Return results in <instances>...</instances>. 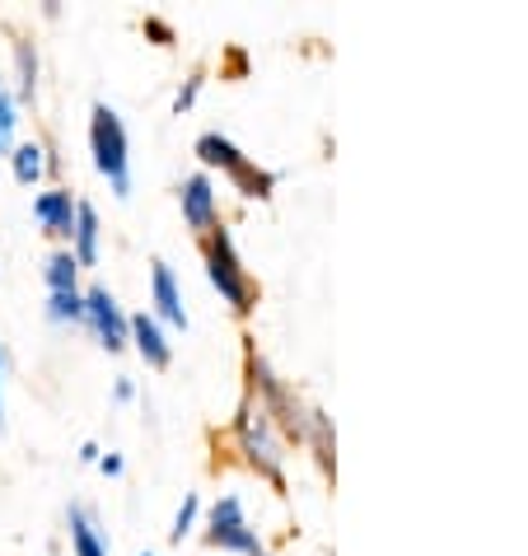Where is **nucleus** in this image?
Returning <instances> with one entry per match:
<instances>
[{
  "label": "nucleus",
  "instance_id": "f257e3e1",
  "mask_svg": "<svg viewBox=\"0 0 528 556\" xmlns=\"http://www.w3.org/2000/svg\"><path fill=\"white\" fill-rule=\"evenodd\" d=\"M89 150H95V168L113 182L117 197H131V160H127V127L108 103H95L89 117Z\"/></svg>",
  "mask_w": 528,
  "mask_h": 556
},
{
  "label": "nucleus",
  "instance_id": "f03ea898",
  "mask_svg": "<svg viewBox=\"0 0 528 556\" xmlns=\"http://www.w3.org/2000/svg\"><path fill=\"white\" fill-rule=\"evenodd\" d=\"M206 276H211V286L229 300L235 314H248V308H253V281H248L243 262L235 253L229 229H211V235H206Z\"/></svg>",
  "mask_w": 528,
  "mask_h": 556
},
{
  "label": "nucleus",
  "instance_id": "7ed1b4c3",
  "mask_svg": "<svg viewBox=\"0 0 528 556\" xmlns=\"http://www.w3.org/2000/svg\"><path fill=\"white\" fill-rule=\"evenodd\" d=\"M197 154H201V164H211V168H225L229 178L243 188V197H267L276 188V174H262V168H253L243 160V150L235 141H225L221 131H206L197 141Z\"/></svg>",
  "mask_w": 528,
  "mask_h": 556
},
{
  "label": "nucleus",
  "instance_id": "20e7f679",
  "mask_svg": "<svg viewBox=\"0 0 528 556\" xmlns=\"http://www.w3.org/2000/svg\"><path fill=\"white\" fill-rule=\"evenodd\" d=\"M239 435H243V450L253 458L257 472H267L272 482H281V444L272 435V421H267V407L262 403H248L239 416Z\"/></svg>",
  "mask_w": 528,
  "mask_h": 556
},
{
  "label": "nucleus",
  "instance_id": "39448f33",
  "mask_svg": "<svg viewBox=\"0 0 528 556\" xmlns=\"http://www.w3.org/2000/svg\"><path fill=\"white\" fill-rule=\"evenodd\" d=\"M85 323L95 328V337L108 346V351H122L131 342V318L117 308V300L108 295L103 286H95V290H85Z\"/></svg>",
  "mask_w": 528,
  "mask_h": 556
},
{
  "label": "nucleus",
  "instance_id": "423d86ee",
  "mask_svg": "<svg viewBox=\"0 0 528 556\" xmlns=\"http://www.w3.org/2000/svg\"><path fill=\"white\" fill-rule=\"evenodd\" d=\"M211 543L215 547H229V552H248V556H257L262 547H257V533L248 529V519H243V505H239V496H221L215 501V509H211Z\"/></svg>",
  "mask_w": 528,
  "mask_h": 556
},
{
  "label": "nucleus",
  "instance_id": "0eeeda50",
  "mask_svg": "<svg viewBox=\"0 0 528 556\" xmlns=\"http://www.w3.org/2000/svg\"><path fill=\"white\" fill-rule=\"evenodd\" d=\"M150 290H154V308H160L164 323H174V328H188V308H183V290L174 281V267H168L164 257L150 262Z\"/></svg>",
  "mask_w": 528,
  "mask_h": 556
},
{
  "label": "nucleus",
  "instance_id": "6e6552de",
  "mask_svg": "<svg viewBox=\"0 0 528 556\" xmlns=\"http://www.w3.org/2000/svg\"><path fill=\"white\" fill-rule=\"evenodd\" d=\"M178 202H183V220H188L192 229H201V235H211L215 229V188H211V178L192 174L188 182H183Z\"/></svg>",
  "mask_w": 528,
  "mask_h": 556
},
{
  "label": "nucleus",
  "instance_id": "1a4fd4ad",
  "mask_svg": "<svg viewBox=\"0 0 528 556\" xmlns=\"http://www.w3.org/2000/svg\"><path fill=\"white\" fill-rule=\"evenodd\" d=\"M34 220L48 229V235L56 239H71L75 235V197L66 188H52V192H42L38 202H34Z\"/></svg>",
  "mask_w": 528,
  "mask_h": 556
},
{
  "label": "nucleus",
  "instance_id": "9d476101",
  "mask_svg": "<svg viewBox=\"0 0 528 556\" xmlns=\"http://www.w3.org/2000/svg\"><path fill=\"white\" fill-rule=\"evenodd\" d=\"M131 342H136V351L146 355V365H154V369H164L168 361H174V346H168L160 318H150V314H136L131 318Z\"/></svg>",
  "mask_w": 528,
  "mask_h": 556
},
{
  "label": "nucleus",
  "instance_id": "9b49d317",
  "mask_svg": "<svg viewBox=\"0 0 528 556\" xmlns=\"http://www.w3.org/2000/svg\"><path fill=\"white\" fill-rule=\"evenodd\" d=\"M71 257L80 267H95L99 262V211L89 202H75V235H71Z\"/></svg>",
  "mask_w": 528,
  "mask_h": 556
},
{
  "label": "nucleus",
  "instance_id": "f8f14e48",
  "mask_svg": "<svg viewBox=\"0 0 528 556\" xmlns=\"http://www.w3.org/2000/svg\"><path fill=\"white\" fill-rule=\"evenodd\" d=\"M71 547L75 556H108V543H103V533L95 529V519H89V509L80 505H71Z\"/></svg>",
  "mask_w": 528,
  "mask_h": 556
},
{
  "label": "nucleus",
  "instance_id": "ddd939ff",
  "mask_svg": "<svg viewBox=\"0 0 528 556\" xmlns=\"http://www.w3.org/2000/svg\"><path fill=\"white\" fill-rule=\"evenodd\" d=\"M10 168H14V178H20V182H38L42 168H48V150H42L38 141L14 146V150H10Z\"/></svg>",
  "mask_w": 528,
  "mask_h": 556
},
{
  "label": "nucleus",
  "instance_id": "4468645a",
  "mask_svg": "<svg viewBox=\"0 0 528 556\" xmlns=\"http://www.w3.org/2000/svg\"><path fill=\"white\" fill-rule=\"evenodd\" d=\"M48 286H52V295H61V290H80V262L71 257V249H61L48 257Z\"/></svg>",
  "mask_w": 528,
  "mask_h": 556
},
{
  "label": "nucleus",
  "instance_id": "2eb2a0df",
  "mask_svg": "<svg viewBox=\"0 0 528 556\" xmlns=\"http://www.w3.org/2000/svg\"><path fill=\"white\" fill-rule=\"evenodd\" d=\"M14 61H20V99L34 103V94H38V52H34V42H14Z\"/></svg>",
  "mask_w": 528,
  "mask_h": 556
},
{
  "label": "nucleus",
  "instance_id": "dca6fc26",
  "mask_svg": "<svg viewBox=\"0 0 528 556\" xmlns=\"http://www.w3.org/2000/svg\"><path fill=\"white\" fill-rule=\"evenodd\" d=\"M48 318L52 323H85V290H61V295H52Z\"/></svg>",
  "mask_w": 528,
  "mask_h": 556
},
{
  "label": "nucleus",
  "instance_id": "f3484780",
  "mask_svg": "<svg viewBox=\"0 0 528 556\" xmlns=\"http://www.w3.org/2000/svg\"><path fill=\"white\" fill-rule=\"evenodd\" d=\"M14 127H20V108H14V94L0 85V154L14 150Z\"/></svg>",
  "mask_w": 528,
  "mask_h": 556
},
{
  "label": "nucleus",
  "instance_id": "a211bd4d",
  "mask_svg": "<svg viewBox=\"0 0 528 556\" xmlns=\"http://www.w3.org/2000/svg\"><path fill=\"white\" fill-rule=\"evenodd\" d=\"M197 509H201V501H197L192 491H188V496H183V505H178V519H174V529H168V538H174V543H183V538L192 533V523H197Z\"/></svg>",
  "mask_w": 528,
  "mask_h": 556
},
{
  "label": "nucleus",
  "instance_id": "6ab92c4d",
  "mask_svg": "<svg viewBox=\"0 0 528 556\" xmlns=\"http://www.w3.org/2000/svg\"><path fill=\"white\" fill-rule=\"evenodd\" d=\"M197 94H201V75H188V85L178 89V99H174V108L178 113H188V108L197 103Z\"/></svg>",
  "mask_w": 528,
  "mask_h": 556
},
{
  "label": "nucleus",
  "instance_id": "aec40b11",
  "mask_svg": "<svg viewBox=\"0 0 528 556\" xmlns=\"http://www.w3.org/2000/svg\"><path fill=\"white\" fill-rule=\"evenodd\" d=\"M146 34H154L160 42H168V38H174V34H168V24H160V20H146Z\"/></svg>",
  "mask_w": 528,
  "mask_h": 556
},
{
  "label": "nucleus",
  "instance_id": "412c9836",
  "mask_svg": "<svg viewBox=\"0 0 528 556\" xmlns=\"http://www.w3.org/2000/svg\"><path fill=\"white\" fill-rule=\"evenodd\" d=\"M136 397V383L131 379H117V403H131Z\"/></svg>",
  "mask_w": 528,
  "mask_h": 556
},
{
  "label": "nucleus",
  "instance_id": "4be33fe9",
  "mask_svg": "<svg viewBox=\"0 0 528 556\" xmlns=\"http://www.w3.org/2000/svg\"><path fill=\"white\" fill-rule=\"evenodd\" d=\"M99 463H103L108 477H122V458H117V454H108V458H99Z\"/></svg>",
  "mask_w": 528,
  "mask_h": 556
},
{
  "label": "nucleus",
  "instance_id": "5701e85b",
  "mask_svg": "<svg viewBox=\"0 0 528 556\" xmlns=\"http://www.w3.org/2000/svg\"><path fill=\"white\" fill-rule=\"evenodd\" d=\"M0 383H5V361H0ZM0 426H5V397H0Z\"/></svg>",
  "mask_w": 528,
  "mask_h": 556
},
{
  "label": "nucleus",
  "instance_id": "b1692460",
  "mask_svg": "<svg viewBox=\"0 0 528 556\" xmlns=\"http://www.w3.org/2000/svg\"><path fill=\"white\" fill-rule=\"evenodd\" d=\"M141 556H154V552H141Z\"/></svg>",
  "mask_w": 528,
  "mask_h": 556
},
{
  "label": "nucleus",
  "instance_id": "393cba45",
  "mask_svg": "<svg viewBox=\"0 0 528 556\" xmlns=\"http://www.w3.org/2000/svg\"><path fill=\"white\" fill-rule=\"evenodd\" d=\"M257 556H262V552H257Z\"/></svg>",
  "mask_w": 528,
  "mask_h": 556
}]
</instances>
